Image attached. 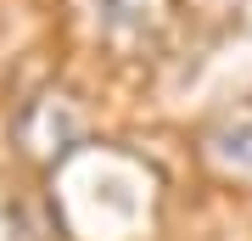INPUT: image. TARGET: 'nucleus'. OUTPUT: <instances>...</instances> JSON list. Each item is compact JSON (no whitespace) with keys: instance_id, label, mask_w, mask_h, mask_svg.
Segmentation results:
<instances>
[{"instance_id":"f257e3e1","label":"nucleus","mask_w":252,"mask_h":241,"mask_svg":"<svg viewBox=\"0 0 252 241\" xmlns=\"http://www.w3.org/2000/svg\"><path fill=\"white\" fill-rule=\"evenodd\" d=\"M17 135H23V146L34 157H56V152H67V146L79 140V112L67 107V96H39L34 107L23 112Z\"/></svg>"}]
</instances>
